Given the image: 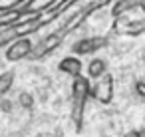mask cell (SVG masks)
<instances>
[{
	"label": "cell",
	"instance_id": "8",
	"mask_svg": "<svg viewBox=\"0 0 145 137\" xmlns=\"http://www.w3.org/2000/svg\"><path fill=\"white\" fill-rule=\"evenodd\" d=\"M82 60L78 58V56H66L60 64H58V70L62 72V74H66V76H72L74 80L76 78H80L82 76Z\"/></svg>",
	"mask_w": 145,
	"mask_h": 137
},
{
	"label": "cell",
	"instance_id": "7",
	"mask_svg": "<svg viewBox=\"0 0 145 137\" xmlns=\"http://www.w3.org/2000/svg\"><path fill=\"white\" fill-rule=\"evenodd\" d=\"M34 50V44L30 38H20L16 42H12L8 48H6V60L8 62H20L24 58H30Z\"/></svg>",
	"mask_w": 145,
	"mask_h": 137
},
{
	"label": "cell",
	"instance_id": "4",
	"mask_svg": "<svg viewBox=\"0 0 145 137\" xmlns=\"http://www.w3.org/2000/svg\"><path fill=\"white\" fill-rule=\"evenodd\" d=\"M89 95L99 103H105V105L111 103V99H113V76L105 74L99 80H95V84L91 85Z\"/></svg>",
	"mask_w": 145,
	"mask_h": 137
},
{
	"label": "cell",
	"instance_id": "1",
	"mask_svg": "<svg viewBox=\"0 0 145 137\" xmlns=\"http://www.w3.org/2000/svg\"><path fill=\"white\" fill-rule=\"evenodd\" d=\"M46 24V20H42V14H34L30 18H24L4 30H0V50L8 48L12 42L20 40V38H28V34H34L38 28H42Z\"/></svg>",
	"mask_w": 145,
	"mask_h": 137
},
{
	"label": "cell",
	"instance_id": "6",
	"mask_svg": "<svg viewBox=\"0 0 145 137\" xmlns=\"http://www.w3.org/2000/svg\"><path fill=\"white\" fill-rule=\"evenodd\" d=\"M113 30L125 36H141L145 34V16L143 18H115L113 22Z\"/></svg>",
	"mask_w": 145,
	"mask_h": 137
},
{
	"label": "cell",
	"instance_id": "2",
	"mask_svg": "<svg viewBox=\"0 0 145 137\" xmlns=\"http://www.w3.org/2000/svg\"><path fill=\"white\" fill-rule=\"evenodd\" d=\"M89 91H91V84L88 78L80 76L72 82V121L76 125V131H82L84 107H86V101L89 97Z\"/></svg>",
	"mask_w": 145,
	"mask_h": 137
},
{
	"label": "cell",
	"instance_id": "3",
	"mask_svg": "<svg viewBox=\"0 0 145 137\" xmlns=\"http://www.w3.org/2000/svg\"><path fill=\"white\" fill-rule=\"evenodd\" d=\"M68 34L62 30V28H58L56 32H52V34H48V36H44L38 44H34V50H32V54H30V60H42L44 56H48V54H52L62 42H64V38H66Z\"/></svg>",
	"mask_w": 145,
	"mask_h": 137
},
{
	"label": "cell",
	"instance_id": "12",
	"mask_svg": "<svg viewBox=\"0 0 145 137\" xmlns=\"http://www.w3.org/2000/svg\"><path fill=\"white\" fill-rule=\"evenodd\" d=\"M30 0H0V12H16L22 10Z\"/></svg>",
	"mask_w": 145,
	"mask_h": 137
},
{
	"label": "cell",
	"instance_id": "16",
	"mask_svg": "<svg viewBox=\"0 0 145 137\" xmlns=\"http://www.w3.org/2000/svg\"><path fill=\"white\" fill-rule=\"evenodd\" d=\"M139 8H141V10L145 12V0H143V2H141V6H139Z\"/></svg>",
	"mask_w": 145,
	"mask_h": 137
},
{
	"label": "cell",
	"instance_id": "15",
	"mask_svg": "<svg viewBox=\"0 0 145 137\" xmlns=\"http://www.w3.org/2000/svg\"><path fill=\"white\" fill-rule=\"evenodd\" d=\"M125 137H145V131H143V129H133V131H129Z\"/></svg>",
	"mask_w": 145,
	"mask_h": 137
},
{
	"label": "cell",
	"instance_id": "9",
	"mask_svg": "<svg viewBox=\"0 0 145 137\" xmlns=\"http://www.w3.org/2000/svg\"><path fill=\"white\" fill-rule=\"evenodd\" d=\"M141 2H143V0H113L111 16H113V18H123V16H127V12L139 8Z\"/></svg>",
	"mask_w": 145,
	"mask_h": 137
},
{
	"label": "cell",
	"instance_id": "5",
	"mask_svg": "<svg viewBox=\"0 0 145 137\" xmlns=\"http://www.w3.org/2000/svg\"><path fill=\"white\" fill-rule=\"evenodd\" d=\"M107 38L105 36H88V38H80L78 42L72 44V52L74 56H88V54H93L101 48L107 46Z\"/></svg>",
	"mask_w": 145,
	"mask_h": 137
},
{
	"label": "cell",
	"instance_id": "10",
	"mask_svg": "<svg viewBox=\"0 0 145 137\" xmlns=\"http://www.w3.org/2000/svg\"><path fill=\"white\" fill-rule=\"evenodd\" d=\"M30 16H34V14H28V12H24V10L0 12V30H4V28H8V26H12V24H16V22L24 20V18H30Z\"/></svg>",
	"mask_w": 145,
	"mask_h": 137
},
{
	"label": "cell",
	"instance_id": "13",
	"mask_svg": "<svg viewBox=\"0 0 145 137\" xmlns=\"http://www.w3.org/2000/svg\"><path fill=\"white\" fill-rule=\"evenodd\" d=\"M14 84V72H4L0 74V97H4L8 93V89Z\"/></svg>",
	"mask_w": 145,
	"mask_h": 137
},
{
	"label": "cell",
	"instance_id": "14",
	"mask_svg": "<svg viewBox=\"0 0 145 137\" xmlns=\"http://www.w3.org/2000/svg\"><path fill=\"white\" fill-rule=\"evenodd\" d=\"M18 101L24 105V107H32L34 105V99L28 95V93H20V97H18Z\"/></svg>",
	"mask_w": 145,
	"mask_h": 137
},
{
	"label": "cell",
	"instance_id": "11",
	"mask_svg": "<svg viewBox=\"0 0 145 137\" xmlns=\"http://www.w3.org/2000/svg\"><path fill=\"white\" fill-rule=\"evenodd\" d=\"M88 74L91 80H99L101 76L107 74V62L101 60V58H93L89 64H88Z\"/></svg>",
	"mask_w": 145,
	"mask_h": 137
}]
</instances>
